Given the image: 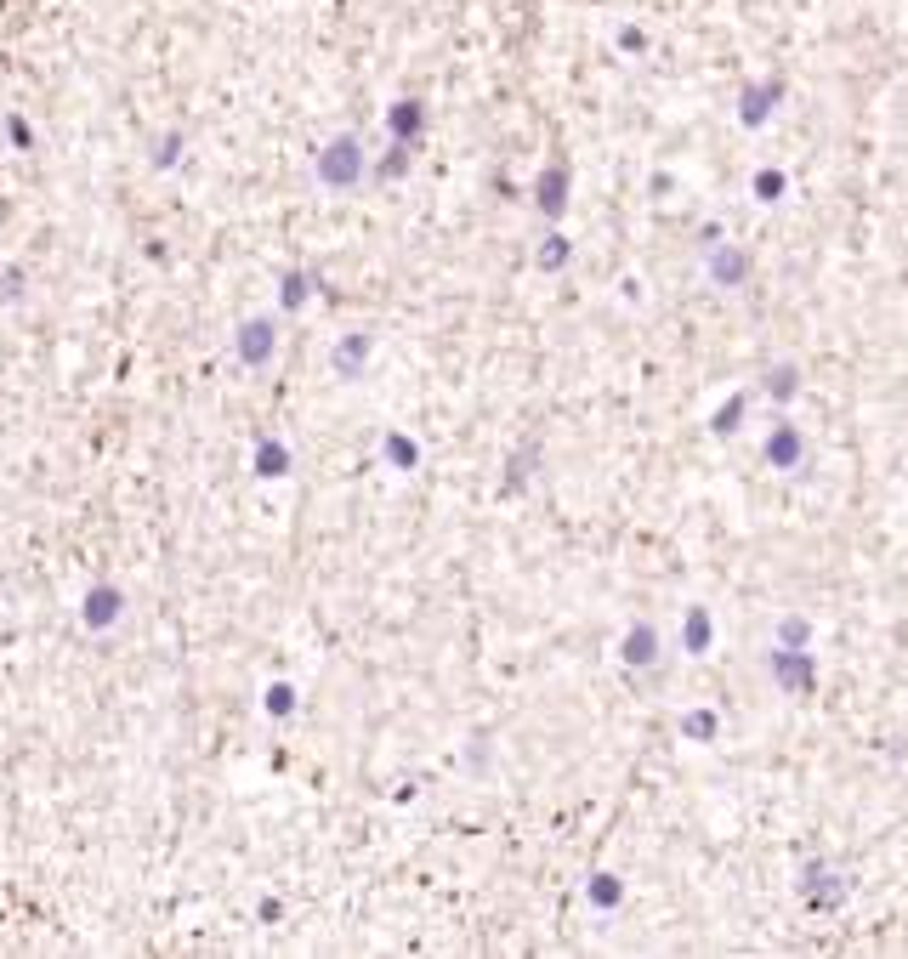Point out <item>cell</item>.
<instances>
[{"label":"cell","mask_w":908,"mask_h":959,"mask_svg":"<svg viewBox=\"0 0 908 959\" xmlns=\"http://www.w3.org/2000/svg\"><path fill=\"white\" fill-rule=\"evenodd\" d=\"M114 613H120V591H114V596H108V591L91 596V625H108Z\"/></svg>","instance_id":"6da1fadb"}]
</instances>
